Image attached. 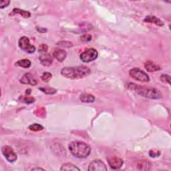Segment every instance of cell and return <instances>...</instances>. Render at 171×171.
Listing matches in <instances>:
<instances>
[{"label":"cell","instance_id":"3957f363","mask_svg":"<svg viewBox=\"0 0 171 171\" xmlns=\"http://www.w3.org/2000/svg\"><path fill=\"white\" fill-rule=\"evenodd\" d=\"M68 148L72 155L77 158L88 157L91 152V148L86 143L81 141H74L69 144Z\"/></svg>","mask_w":171,"mask_h":171},{"label":"cell","instance_id":"9c48e42d","mask_svg":"<svg viewBox=\"0 0 171 171\" xmlns=\"http://www.w3.org/2000/svg\"><path fill=\"white\" fill-rule=\"evenodd\" d=\"M20 82L23 84H30L34 86L38 84V80L31 73H26L20 79Z\"/></svg>","mask_w":171,"mask_h":171},{"label":"cell","instance_id":"ac0fdd59","mask_svg":"<svg viewBox=\"0 0 171 171\" xmlns=\"http://www.w3.org/2000/svg\"><path fill=\"white\" fill-rule=\"evenodd\" d=\"M15 65L23 68H28L31 66V62L27 59H22V60L16 62L15 63Z\"/></svg>","mask_w":171,"mask_h":171},{"label":"cell","instance_id":"484cf974","mask_svg":"<svg viewBox=\"0 0 171 171\" xmlns=\"http://www.w3.org/2000/svg\"><path fill=\"white\" fill-rule=\"evenodd\" d=\"M48 50V46L46 44H41V45H40L39 48H38V52L41 54L47 53Z\"/></svg>","mask_w":171,"mask_h":171},{"label":"cell","instance_id":"44dd1931","mask_svg":"<svg viewBox=\"0 0 171 171\" xmlns=\"http://www.w3.org/2000/svg\"><path fill=\"white\" fill-rule=\"evenodd\" d=\"M40 90H41V92H44L46 94L48 95H52L57 92V90L53 88H40Z\"/></svg>","mask_w":171,"mask_h":171},{"label":"cell","instance_id":"ba28073f","mask_svg":"<svg viewBox=\"0 0 171 171\" xmlns=\"http://www.w3.org/2000/svg\"><path fill=\"white\" fill-rule=\"evenodd\" d=\"M88 170L89 171H106L107 167L102 160L96 159L90 162Z\"/></svg>","mask_w":171,"mask_h":171},{"label":"cell","instance_id":"e0dca14e","mask_svg":"<svg viewBox=\"0 0 171 171\" xmlns=\"http://www.w3.org/2000/svg\"><path fill=\"white\" fill-rule=\"evenodd\" d=\"M60 170L62 171H64V170H70V171H75V170H78L80 171V170L76 167L75 165H72V163H64L63 164L62 166H61L60 168Z\"/></svg>","mask_w":171,"mask_h":171},{"label":"cell","instance_id":"4dcf8cb0","mask_svg":"<svg viewBox=\"0 0 171 171\" xmlns=\"http://www.w3.org/2000/svg\"><path fill=\"white\" fill-rule=\"evenodd\" d=\"M30 93H31V91H30V89H27V90H26V94H27V96L29 95V94H30Z\"/></svg>","mask_w":171,"mask_h":171},{"label":"cell","instance_id":"8fae6325","mask_svg":"<svg viewBox=\"0 0 171 171\" xmlns=\"http://www.w3.org/2000/svg\"><path fill=\"white\" fill-rule=\"evenodd\" d=\"M144 66L146 70L149 72H154L156 71H159L161 69V67H160L159 64H157L152 61L146 62L144 63Z\"/></svg>","mask_w":171,"mask_h":171},{"label":"cell","instance_id":"5bb4252c","mask_svg":"<svg viewBox=\"0 0 171 171\" xmlns=\"http://www.w3.org/2000/svg\"><path fill=\"white\" fill-rule=\"evenodd\" d=\"M144 22L155 23L156 26L160 27L165 25V23H164L162 20H160L159 18H158V17H156L155 16H147L144 19Z\"/></svg>","mask_w":171,"mask_h":171},{"label":"cell","instance_id":"f1b7e54d","mask_svg":"<svg viewBox=\"0 0 171 171\" xmlns=\"http://www.w3.org/2000/svg\"><path fill=\"white\" fill-rule=\"evenodd\" d=\"M10 3V1H8V0H3V1L0 2V8L3 9L4 8L8 7Z\"/></svg>","mask_w":171,"mask_h":171},{"label":"cell","instance_id":"6da1fadb","mask_svg":"<svg viewBox=\"0 0 171 171\" xmlns=\"http://www.w3.org/2000/svg\"><path fill=\"white\" fill-rule=\"evenodd\" d=\"M126 88L132 90L137 94L150 99H160L162 97V94L160 90L152 87L144 86L136 84L134 83H128L126 84Z\"/></svg>","mask_w":171,"mask_h":171},{"label":"cell","instance_id":"cb8c5ba5","mask_svg":"<svg viewBox=\"0 0 171 171\" xmlns=\"http://www.w3.org/2000/svg\"><path fill=\"white\" fill-rule=\"evenodd\" d=\"M57 45L62 48H71L73 46L72 42H69V41H60V42L57 43Z\"/></svg>","mask_w":171,"mask_h":171},{"label":"cell","instance_id":"7c38bea8","mask_svg":"<svg viewBox=\"0 0 171 171\" xmlns=\"http://www.w3.org/2000/svg\"><path fill=\"white\" fill-rule=\"evenodd\" d=\"M39 60L41 64L44 66H50L53 62V58L48 53L41 54L39 58Z\"/></svg>","mask_w":171,"mask_h":171},{"label":"cell","instance_id":"9a60e30c","mask_svg":"<svg viewBox=\"0 0 171 171\" xmlns=\"http://www.w3.org/2000/svg\"><path fill=\"white\" fill-rule=\"evenodd\" d=\"M80 99L84 103H92L94 102V100H95V97L92 95V94L84 93L80 96Z\"/></svg>","mask_w":171,"mask_h":171},{"label":"cell","instance_id":"f546056e","mask_svg":"<svg viewBox=\"0 0 171 171\" xmlns=\"http://www.w3.org/2000/svg\"><path fill=\"white\" fill-rule=\"evenodd\" d=\"M37 30L40 33H46L47 31V29L42 28V27H37Z\"/></svg>","mask_w":171,"mask_h":171},{"label":"cell","instance_id":"d4e9b609","mask_svg":"<svg viewBox=\"0 0 171 171\" xmlns=\"http://www.w3.org/2000/svg\"><path fill=\"white\" fill-rule=\"evenodd\" d=\"M160 154H161L160 151L156 149H152L149 151V155L150 156L152 157V158H156V157L159 156Z\"/></svg>","mask_w":171,"mask_h":171},{"label":"cell","instance_id":"4316f807","mask_svg":"<svg viewBox=\"0 0 171 171\" xmlns=\"http://www.w3.org/2000/svg\"><path fill=\"white\" fill-rule=\"evenodd\" d=\"M80 40L82 42H89L90 41L92 40V36L90 34H85L80 37Z\"/></svg>","mask_w":171,"mask_h":171},{"label":"cell","instance_id":"83f0119b","mask_svg":"<svg viewBox=\"0 0 171 171\" xmlns=\"http://www.w3.org/2000/svg\"><path fill=\"white\" fill-rule=\"evenodd\" d=\"M160 80L164 83L170 84V77L168 74H162L160 78Z\"/></svg>","mask_w":171,"mask_h":171},{"label":"cell","instance_id":"277c9868","mask_svg":"<svg viewBox=\"0 0 171 171\" xmlns=\"http://www.w3.org/2000/svg\"><path fill=\"white\" fill-rule=\"evenodd\" d=\"M98 56V53L96 49L90 48L82 52L80 55V58L83 62L88 63L95 60Z\"/></svg>","mask_w":171,"mask_h":171},{"label":"cell","instance_id":"ffe728a7","mask_svg":"<svg viewBox=\"0 0 171 171\" xmlns=\"http://www.w3.org/2000/svg\"><path fill=\"white\" fill-rule=\"evenodd\" d=\"M13 12L15 13H17V14H20V16H22L23 17H24V18H28V17L31 16L30 12L19 8H14L13 9Z\"/></svg>","mask_w":171,"mask_h":171},{"label":"cell","instance_id":"1f68e13d","mask_svg":"<svg viewBox=\"0 0 171 171\" xmlns=\"http://www.w3.org/2000/svg\"><path fill=\"white\" fill-rule=\"evenodd\" d=\"M45 170L43 169H40V168H34L31 169V170Z\"/></svg>","mask_w":171,"mask_h":171},{"label":"cell","instance_id":"603a6c76","mask_svg":"<svg viewBox=\"0 0 171 171\" xmlns=\"http://www.w3.org/2000/svg\"><path fill=\"white\" fill-rule=\"evenodd\" d=\"M52 78V74L50 72H44L42 74V76H41V79L42 80V81L44 82H48Z\"/></svg>","mask_w":171,"mask_h":171},{"label":"cell","instance_id":"4fadbf2b","mask_svg":"<svg viewBox=\"0 0 171 171\" xmlns=\"http://www.w3.org/2000/svg\"><path fill=\"white\" fill-rule=\"evenodd\" d=\"M66 55H67L66 52L64 50H62V49H56L53 52L54 58L60 62L64 61Z\"/></svg>","mask_w":171,"mask_h":171},{"label":"cell","instance_id":"30bf717a","mask_svg":"<svg viewBox=\"0 0 171 171\" xmlns=\"http://www.w3.org/2000/svg\"><path fill=\"white\" fill-rule=\"evenodd\" d=\"M108 162L111 169L117 170L123 166L124 161L123 160L117 156H111L108 159Z\"/></svg>","mask_w":171,"mask_h":171},{"label":"cell","instance_id":"52a82bcc","mask_svg":"<svg viewBox=\"0 0 171 171\" xmlns=\"http://www.w3.org/2000/svg\"><path fill=\"white\" fill-rule=\"evenodd\" d=\"M2 154L4 156L6 160L9 162H13L17 160V155L13 151L12 147L9 146H4L2 148Z\"/></svg>","mask_w":171,"mask_h":171},{"label":"cell","instance_id":"7402d4cb","mask_svg":"<svg viewBox=\"0 0 171 171\" xmlns=\"http://www.w3.org/2000/svg\"><path fill=\"white\" fill-rule=\"evenodd\" d=\"M29 129L31 131L38 132V131L42 130L44 129V127L42 126L39 124H31V125L30 126Z\"/></svg>","mask_w":171,"mask_h":171},{"label":"cell","instance_id":"7a4b0ae2","mask_svg":"<svg viewBox=\"0 0 171 171\" xmlns=\"http://www.w3.org/2000/svg\"><path fill=\"white\" fill-rule=\"evenodd\" d=\"M91 70L87 66H78V67H65L61 70V74L64 77L71 79H82L88 76Z\"/></svg>","mask_w":171,"mask_h":171},{"label":"cell","instance_id":"5b68a950","mask_svg":"<svg viewBox=\"0 0 171 171\" xmlns=\"http://www.w3.org/2000/svg\"><path fill=\"white\" fill-rule=\"evenodd\" d=\"M129 75L135 80L142 82H148L150 80L148 75L139 68H132L129 71Z\"/></svg>","mask_w":171,"mask_h":171},{"label":"cell","instance_id":"2e32d148","mask_svg":"<svg viewBox=\"0 0 171 171\" xmlns=\"http://www.w3.org/2000/svg\"><path fill=\"white\" fill-rule=\"evenodd\" d=\"M137 168L138 169L142 170H149L150 168H151V163L146 160H140L137 164Z\"/></svg>","mask_w":171,"mask_h":171},{"label":"cell","instance_id":"8992f818","mask_svg":"<svg viewBox=\"0 0 171 171\" xmlns=\"http://www.w3.org/2000/svg\"><path fill=\"white\" fill-rule=\"evenodd\" d=\"M18 45L21 50L28 54H33L36 52V48L33 45L30 44L29 38L26 36H22L20 38Z\"/></svg>","mask_w":171,"mask_h":171},{"label":"cell","instance_id":"d6986e66","mask_svg":"<svg viewBox=\"0 0 171 171\" xmlns=\"http://www.w3.org/2000/svg\"><path fill=\"white\" fill-rule=\"evenodd\" d=\"M19 100L20 102H22L23 103L25 104H33L35 102V98L34 97L29 96H21L19 98Z\"/></svg>","mask_w":171,"mask_h":171}]
</instances>
